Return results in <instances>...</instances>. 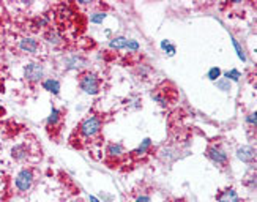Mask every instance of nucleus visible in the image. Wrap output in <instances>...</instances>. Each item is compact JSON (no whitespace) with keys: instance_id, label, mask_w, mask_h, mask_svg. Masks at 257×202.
<instances>
[{"instance_id":"31","label":"nucleus","mask_w":257,"mask_h":202,"mask_svg":"<svg viewBox=\"0 0 257 202\" xmlns=\"http://www.w3.org/2000/svg\"><path fill=\"white\" fill-rule=\"evenodd\" d=\"M175 202H186V200H183V199H177Z\"/></svg>"},{"instance_id":"15","label":"nucleus","mask_w":257,"mask_h":202,"mask_svg":"<svg viewBox=\"0 0 257 202\" xmlns=\"http://www.w3.org/2000/svg\"><path fill=\"white\" fill-rule=\"evenodd\" d=\"M73 11H71V7L70 5H60L57 8V19L62 22V24H68V21L73 18Z\"/></svg>"},{"instance_id":"26","label":"nucleus","mask_w":257,"mask_h":202,"mask_svg":"<svg viewBox=\"0 0 257 202\" xmlns=\"http://www.w3.org/2000/svg\"><path fill=\"white\" fill-rule=\"evenodd\" d=\"M244 183H246V185L249 186L251 191H254V189H255V174H254V175H251V177H248V180L244 182Z\"/></svg>"},{"instance_id":"18","label":"nucleus","mask_w":257,"mask_h":202,"mask_svg":"<svg viewBox=\"0 0 257 202\" xmlns=\"http://www.w3.org/2000/svg\"><path fill=\"white\" fill-rule=\"evenodd\" d=\"M32 27L35 30H41V29H46L49 27V18L44 16V15H40L37 18H33L32 21Z\"/></svg>"},{"instance_id":"21","label":"nucleus","mask_w":257,"mask_h":202,"mask_svg":"<svg viewBox=\"0 0 257 202\" xmlns=\"http://www.w3.org/2000/svg\"><path fill=\"white\" fill-rule=\"evenodd\" d=\"M207 77H208L210 81L216 82L219 77H221V68H218V66H213V68H210L208 73H207Z\"/></svg>"},{"instance_id":"25","label":"nucleus","mask_w":257,"mask_h":202,"mask_svg":"<svg viewBox=\"0 0 257 202\" xmlns=\"http://www.w3.org/2000/svg\"><path fill=\"white\" fill-rule=\"evenodd\" d=\"M126 49H128L130 52H136V51H139V43H138L136 40H130Z\"/></svg>"},{"instance_id":"23","label":"nucleus","mask_w":257,"mask_h":202,"mask_svg":"<svg viewBox=\"0 0 257 202\" xmlns=\"http://www.w3.org/2000/svg\"><path fill=\"white\" fill-rule=\"evenodd\" d=\"M216 87H219L222 92H229L230 90V81H227L226 77H222V79L216 81Z\"/></svg>"},{"instance_id":"19","label":"nucleus","mask_w":257,"mask_h":202,"mask_svg":"<svg viewBox=\"0 0 257 202\" xmlns=\"http://www.w3.org/2000/svg\"><path fill=\"white\" fill-rule=\"evenodd\" d=\"M161 49L166 51V54L169 55V57H172V55L175 54V51H177V48L174 46V44H171L169 40H163L161 41Z\"/></svg>"},{"instance_id":"4","label":"nucleus","mask_w":257,"mask_h":202,"mask_svg":"<svg viewBox=\"0 0 257 202\" xmlns=\"http://www.w3.org/2000/svg\"><path fill=\"white\" fill-rule=\"evenodd\" d=\"M33 180H35L33 169H30V167H24V169H21L18 172V175L15 178V186L19 193H27L33 185Z\"/></svg>"},{"instance_id":"22","label":"nucleus","mask_w":257,"mask_h":202,"mask_svg":"<svg viewBox=\"0 0 257 202\" xmlns=\"http://www.w3.org/2000/svg\"><path fill=\"white\" fill-rule=\"evenodd\" d=\"M224 77H226L227 81H238L240 77H241V74H240L238 70H230V71L224 73Z\"/></svg>"},{"instance_id":"10","label":"nucleus","mask_w":257,"mask_h":202,"mask_svg":"<svg viewBox=\"0 0 257 202\" xmlns=\"http://www.w3.org/2000/svg\"><path fill=\"white\" fill-rule=\"evenodd\" d=\"M29 153H30V150H29V147L26 144H16V145L11 147V158H13L15 161H18V163L26 161L29 158Z\"/></svg>"},{"instance_id":"8","label":"nucleus","mask_w":257,"mask_h":202,"mask_svg":"<svg viewBox=\"0 0 257 202\" xmlns=\"http://www.w3.org/2000/svg\"><path fill=\"white\" fill-rule=\"evenodd\" d=\"M62 120H63V112L57 108H52L49 117L46 119L48 130H60L59 127L62 125Z\"/></svg>"},{"instance_id":"28","label":"nucleus","mask_w":257,"mask_h":202,"mask_svg":"<svg viewBox=\"0 0 257 202\" xmlns=\"http://www.w3.org/2000/svg\"><path fill=\"white\" fill-rule=\"evenodd\" d=\"M136 202H152V199H150V196H147V194H141V196L136 199Z\"/></svg>"},{"instance_id":"24","label":"nucleus","mask_w":257,"mask_h":202,"mask_svg":"<svg viewBox=\"0 0 257 202\" xmlns=\"http://www.w3.org/2000/svg\"><path fill=\"white\" fill-rule=\"evenodd\" d=\"M232 43H233V46H235V49H237V54H238V57L244 62L246 60V55H244V52H243V48L240 46V43L235 40V38H232Z\"/></svg>"},{"instance_id":"11","label":"nucleus","mask_w":257,"mask_h":202,"mask_svg":"<svg viewBox=\"0 0 257 202\" xmlns=\"http://www.w3.org/2000/svg\"><path fill=\"white\" fill-rule=\"evenodd\" d=\"M237 158L243 163H252L255 161V149L251 145H243L237 150Z\"/></svg>"},{"instance_id":"9","label":"nucleus","mask_w":257,"mask_h":202,"mask_svg":"<svg viewBox=\"0 0 257 202\" xmlns=\"http://www.w3.org/2000/svg\"><path fill=\"white\" fill-rule=\"evenodd\" d=\"M106 155L109 156V158L120 160V158H123V156L126 155V150L123 147V144H120V142H109L106 145Z\"/></svg>"},{"instance_id":"30","label":"nucleus","mask_w":257,"mask_h":202,"mask_svg":"<svg viewBox=\"0 0 257 202\" xmlns=\"http://www.w3.org/2000/svg\"><path fill=\"white\" fill-rule=\"evenodd\" d=\"M66 202H82L81 199H71V200H66Z\"/></svg>"},{"instance_id":"27","label":"nucleus","mask_w":257,"mask_h":202,"mask_svg":"<svg viewBox=\"0 0 257 202\" xmlns=\"http://www.w3.org/2000/svg\"><path fill=\"white\" fill-rule=\"evenodd\" d=\"M246 122L249 123V127L255 128V112H251V114L246 116Z\"/></svg>"},{"instance_id":"16","label":"nucleus","mask_w":257,"mask_h":202,"mask_svg":"<svg viewBox=\"0 0 257 202\" xmlns=\"http://www.w3.org/2000/svg\"><path fill=\"white\" fill-rule=\"evenodd\" d=\"M150 149H152V139H150V138H145V139L141 142L139 147H138L136 150H133V152H131V155H133V156H136V158H138V156H142V155H145L147 152H150Z\"/></svg>"},{"instance_id":"20","label":"nucleus","mask_w":257,"mask_h":202,"mask_svg":"<svg viewBox=\"0 0 257 202\" xmlns=\"http://www.w3.org/2000/svg\"><path fill=\"white\" fill-rule=\"evenodd\" d=\"M106 13H103V11H95V13L90 15V22L92 24H103V21L106 19Z\"/></svg>"},{"instance_id":"7","label":"nucleus","mask_w":257,"mask_h":202,"mask_svg":"<svg viewBox=\"0 0 257 202\" xmlns=\"http://www.w3.org/2000/svg\"><path fill=\"white\" fill-rule=\"evenodd\" d=\"M40 49V43L35 40V38H30V37H26V38H21L19 40V51L24 52V54H37Z\"/></svg>"},{"instance_id":"6","label":"nucleus","mask_w":257,"mask_h":202,"mask_svg":"<svg viewBox=\"0 0 257 202\" xmlns=\"http://www.w3.org/2000/svg\"><path fill=\"white\" fill-rule=\"evenodd\" d=\"M43 40L48 44H51V46H59V44L63 43L65 38H63V33L60 30L54 29V27H48L43 33Z\"/></svg>"},{"instance_id":"29","label":"nucleus","mask_w":257,"mask_h":202,"mask_svg":"<svg viewBox=\"0 0 257 202\" xmlns=\"http://www.w3.org/2000/svg\"><path fill=\"white\" fill-rule=\"evenodd\" d=\"M88 200H90V202H99L95 196H88Z\"/></svg>"},{"instance_id":"1","label":"nucleus","mask_w":257,"mask_h":202,"mask_svg":"<svg viewBox=\"0 0 257 202\" xmlns=\"http://www.w3.org/2000/svg\"><path fill=\"white\" fill-rule=\"evenodd\" d=\"M101 128H103L101 117H99V116H88L87 119H84L79 123V127H77L76 133H77V136H79L81 139L90 141V139L98 136L99 131H101Z\"/></svg>"},{"instance_id":"13","label":"nucleus","mask_w":257,"mask_h":202,"mask_svg":"<svg viewBox=\"0 0 257 202\" xmlns=\"http://www.w3.org/2000/svg\"><path fill=\"white\" fill-rule=\"evenodd\" d=\"M216 200L218 202H240V197L233 188H226L216 194Z\"/></svg>"},{"instance_id":"17","label":"nucleus","mask_w":257,"mask_h":202,"mask_svg":"<svg viewBox=\"0 0 257 202\" xmlns=\"http://www.w3.org/2000/svg\"><path fill=\"white\" fill-rule=\"evenodd\" d=\"M128 41H130V40H128L126 37H114L112 40L109 41V46H110V49H115V51L126 49Z\"/></svg>"},{"instance_id":"14","label":"nucleus","mask_w":257,"mask_h":202,"mask_svg":"<svg viewBox=\"0 0 257 202\" xmlns=\"http://www.w3.org/2000/svg\"><path fill=\"white\" fill-rule=\"evenodd\" d=\"M41 85H43L44 90L52 93V95H59L60 93V82L57 79H54V77H48V79H43Z\"/></svg>"},{"instance_id":"12","label":"nucleus","mask_w":257,"mask_h":202,"mask_svg":"<svg viewBox=\"0 0 257 202\" xmlns=\"http://www.w3.org/2000/svg\"><path fill=\"white\" fill-rule=\"evenodd\" d=\"M87 66V60L81 55H71L65 59V70H82Z\"/></svg>"},{"instance_id":"2","label":"nucleus","mask_w":257,"mask_h":202,"mask_svg":"<svg viewBox=\"0 0 257 202\" xmlns=\"http://www.w3.org/2000/svg\"><path fill=\"white\" fill-rule=\"evenodd\" d=\"M79 88L87 95H98L101 88V77L92 71H82L77 77Z\"/></svg>"},{"instance_id":"3","label":"nucleus","mask_w":257,"mask_h":202,"mask_svg":"<svg viewBox=\"0 0 257 202\" xmlns=\"http://www.w3.org/2000/svg\"><path fill=\"white\" fill-rule=\"evenodd\" d=\"M205 156L211 163H215L219 167H226L229 164V155L226 153V150L222 149L221 145L210 144L205 150Z\"/></svg>"},{"instance_id":"5","label":"nucleus","mask_w":257,"mask_h":202,"mask_svg":"<svg viewBox=\"0 0 257 202\" xmlns=\"http://www.w3.org/2000/svg\"><path fill=\"white\" fill-rule=\"evenodd\" d=\"M44 77V66L40 62H30L24 66V79L29 84H38Z\"/></svg>"}]
</instances>
